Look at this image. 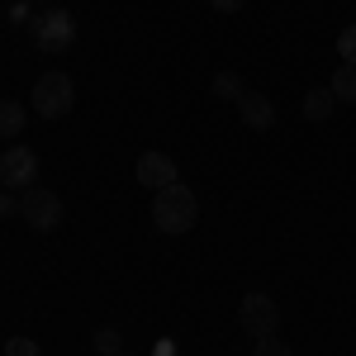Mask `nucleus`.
I'll return each mask as SVG.
<instances>
[{
    "label": "nucleus",
    "mask_w": 356,
    "mask_h": 356,
    "mask_svg": "<svg viewBox=\"0 0 356 356\" xmlns=\"http://www.w3.org/2000/svg\"><path fill=\"white\" fill-rule=\"evenodd\" d=\"M33 176H38V157L29 152V147H10V152H0V186L15 195V191H29L33 186Z\"/></svg>",
    "instance_id": "423d86ee"
},
{
    "label": "nucleus",
    "mask_w": 356,
    "mask_h": 356,
    "mask_svg": "<svg viewBox=\"0 0 356 356\" xmlns=\"http://www.w3.org/2000/svg\"><path fill=\"white\" fill-rule=\"evenodd\" d=\"M152 356H176V342H157V352Z\"/></svg>",
    "instance_id": "aec40b11"
},
{
    "label": "nucleus",
    "mask_w": 356,
    "mask_h": 356,
    "mask_svg": "<svg viewBox=\"0 0 356 356\" xmlns=\"http://www.w3.org/2000/svg\"><path fill=\"white\" fill-rule=\"evenodd\" d=\"M138 181L147 191H166V186H176V162L166 152H143L138 157Z\"/></svg>",
    "instance_id": "0eeeda50"
},
{
    "label": "nucleus",
    "mask_w": 356,
    "mask_h": 356,
    "mask_svg": "<svg viewBox=\"0 0 356 356\" xmlns=\"http://www.w3.org/2000/svg\"><path fill=\"white\" fill-rule=\"evenodd\" d=\"M238 114H243L247 129H257V134H266L275 124V105L261 95V90H243V100H238Z\"/></svg>",
    "instance_id": "6e6552de"
},
{
    "label": "nucleus",
    "mask_w": 356,
    "mask_h": 356,
    "mask_svg": "<svg viewBox=\"0 0 356 356\" xmlns=\"http://www.w3.org/2000/svg\"><path fill=\"white\" fill-rule=\"evenodd\" d=\"M72 38H76V19H72V10L53 5V10L33 15V43H38L43 53H67Z\"/></svg>",
    "instance_id": "7ed1b4c3"
},
{
    "label": "nucleus",
    "mask_w": 356,
    "mask_h": 356,
    "mask_svg": "<svg viewBox=\"0 0 356 356\" xmlns=\"http://www.w3.org/2000/svg\"><path fill=\"white\" fill-rule=\"evenodd\" d=\"M5 356H38V342L33 337H10L5 342Z\"/></svg>",
    "instance_id": "dca6fc26"
},
{
    "label": "nucleus",
    "mask_w": 356,
    "mask_h": 356,
    "mask_svg": "<svg viewBox=\"0 0 356 356\" xmlns=\"http://www.w3.org/2000/svg\"><path fill=\"white\" fill-rule=\"evenodd\" d=\"M204 5H214L219 15H233V10H243V0H204Z\"/></svg>",
    "instance_id": "a211bd4d"
},
{
    "label": "nucleus",
    "mask_w": 356,
    "mask_h": 356,
    "mask_svg": "<svg viewBox=\"0 0 356 356\" xmlns=\"http://www.w3.org/2000/svg\"><path fill=\"white\" fill-rule=\"evenodd\" d=\"M214 95H223V100L238 105V100H243V81H238L233 72H219V76H214Z\"/></svg>",
    "instance_id": "f8f14e48"
},
{
    "label": "nucleus",
    "mask_w": 356,
    "mask_h": 356,
    "mask_svg": "<svg viewBox=\"0 0 356 356\" xmlns=\"http://www.w3.org/2000/svg\"><path fill=\"white\" fill-rule=\"evenodd\" d=\"M195 219H200V200H195L191 186H166V191H152V223L162 228V233H191Z\"/></svg>",
    "instance_id": "f257e3e1"
},
{
    "label": "nucleus",
    "mask_w": 356,
    "mask_h": 356,
    "mask_svg": "<svg viewBox=\"0 0 356 356\" xmlns=\"http://www.w3.org/2000/svg\"><path fill=\"white\" fill-rule=\"evenodd\" d=\"M24 105L19 100H0V143H10V138L24 134Z\"/></svg>",
    "instance_id": "1a4fd4ad"
},
{
    "label": "nucleus",
    "mask_w": 356,
    "mask_h": 356,
    "mask_svg": "<svg viewBox=\"0 0 356 356\" xmlns=\"http://www.w3.org/2000/svg\"><path fill=\"white\" fill-rule=\"evenodd\" d=\"M10 19H15V24H29V0H15V5H10Z\"/></svg>",
    "instance_id": "f3484780"
},
{
    "label": "nucleus",
    "mask_w": 356,
    "mask_h": 356,
    "mask_svg": "<svg viewBox=\"0 0 356 356\" xmlns=\"http://www.w3.org/2000/svg\"><path fill=\"white\" fill-rule=\"evenodd\" d=\"M72 100H76V86L67 72H43L38 81H33V110L43 114V119H62V114L72 110Z\"/></svg>",
    "instance_id": "f03ea898"
},
{
    "label": "nucleus",
    "mask_w": 356,
    "mask_h": 356,
    "mask_svg": "<svg viewBox=\"0 0 356 356\" xmlns=\"http://www.w3.org/2000/svg\"><path fill=\"white\" fill-rule=\"evenodd\" d=\"M19 204H15V195H0V214H15Z\"/></svg>",
    "instance_id": "6ab92c4d"
},
{
    "label": "nucleus",
    "mask_w": 356,
    "mask_h": 356,
    "mask_svg": "<svg viewBox=\"0 0 356 356\" xmlns=\"http://www.w3.org/2000/svg\"><path fill=\"white\" fill-rule=\"evenodd\" d=\"M95 352H100V356H119V352H124L119 328H100V332H95Z\"/></svg>",
    "instance_id": "ddd939ff"
},
{
    "label": "nucleus",
    "mask_w": 356,
    "mask_h": 356,
    "mask_svg": "<svg viewBox=\"0 0 356 356\" xmlns=\"http://www.w3.org/2000/svg\"><path fill=\"white\" fill-rule=\"evenodd\" d=\"M328 90L337 95V105H356V62H342V67H337V76H332Z\"/></svg>",
    "instance_id": "9b49d317"
},
{
    "label": "nucleus",
    "mask_w": 356,
    "mask_h": 356,
    "mask_svg": "<svg viewBox=\"0 0 356 356\" xmlns=\"http://www.w3.org/2000/svg\"><path fill=\"white\" fill-rule=\"evenodd\" d=\"M337 53H342V62H356V24H347L337 33Z\"/></svg>",
    "instance_id": "2eb2a0df"
},
{
    "label": "nucleus",
    "mask_w": 356,
    "mask_h": 356,
    "mask_svg": "<svg viewBox=\"0 0 356 356\" xmlns=\"http://www.w3.org/2000/svg\"><path fill=\"white\" fill-rule=\"evenodd\" d=\"M332 105H337V95H332L328 86H314V90L304 95V119L318 124V119H328V114H332Z\"/></svg>",
    "instance_id": "9d476101"
},
{
    "label": "nucleus",
    "mask_w": 356,
    "mask_h": 356,
    "mask_svg": "<svg viewBox=\"0 0 356 356\" xmlns=\"http://www.w3.org/2000/svg\"><path fill=\"white\" fill-rule=\"evenodd\" d=\"M252 356H290V347H285V342H280V337H257V347H252Z\"/></svg>",
    "instance_id": "4468645a"
},
{
    "label": "nucleus",
    "mask_w": 356,
    "mask_h": 356,
    "mask_svg": "<svg viewBox=\"0 0 356 356\" xmlns=\"http://www.w3.org/2000/svg\"><path fill=\"white\" fill-rule=\"evenodd\" d=\"M238 323H243V332H252V337H271V332L280 328V304H275L271 295H261V290H252V295H243Z\"/></svg>",
    "instance_id": "39448f33"
},
{
    "label": "nucleus",
    "mask_w": 356,
    "mask_h": 356,
    "mask_svg": "<svg viewBox=\"0 0 356 356\" xmlns=\"http://www.w3.org/2000/svg\"><path fill=\"white\" fill-rule=\"evenodd\" d=\"M19 219L38 233H53L62 223V200L48 186H29V191H19Z\"/></svg>",
    "instance_id": "20e7f679"
},
{
    "label": "nucleus",
    "mask_w": 356,
    "mask_h": 356,
    "mask_svg": "<svg viewBox=\"0 0 356 356\" xmlns=\"http://www.w3.org/2000/svg\"><path fill=\"white\" fill-rule=\"evenodd\" d=\"M119 356H129V352H119Z\"/></svg>",
    "instance_id": "412c9836"
}]
</instances>
